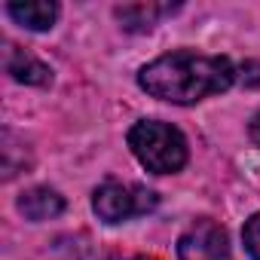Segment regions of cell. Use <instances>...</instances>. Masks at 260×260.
I'll return each instance as SVG.
<instances>
[{
    "label": "cell",
    "mask_w": 260,
    "mask_h": 260,
    "mask_svg": "<svg viewBox=\"0 0 260 260\" xmlns=\"http://www.w3.org/2000/svg\"><path fill=\"white\" fill-rule=\"evenodd\" d=\"M178 260H233L226 230L208 217L196 220L178 239Z\"/></svg>",
    "instance_id": "277c9868"
},
{
    "label": "cell",
    "mask_w": 260,
    "mask_h": 260,
    "mask_svg": "<svg viewBox=\"0 0 260 260\" xmlns=\"http://www.w3.org/2000/svg\"><path fill=\"white\" fill-rule=\"evenodd\" d=\"M156 208V193L141 187V184H119V181H104L92 193V211L104 223H122L128 217H138Z\"/></svg>",
    "instance_id": "3957f363"
},
{
    "label": "cell",
    "mask_w": 260,
    "mask_h": 260,
    "mask_svg": "<svg viewBox=\"0 0 260 260\" xmlns=\"http://www.w3.org/2000/svg\"><path fill=\"white\" fill-rule=\"evenodd\" d=\"M248 138L260 147V107H257V113L251 116V122H248Z\"/></svg>",
    "instance_id": "30bf717a"
},
{
    "label": "cell",
    "mask_w": 260,
    "mask_h": 260,
    "mask_svg": "<svg viewBox=\"0 0 260 260\" xmlns=\"http://www.w3.org/2000/svg\"><path fill=\"white\" fill-rule=\"evenodd\" d=\"M236 64L223 55L178 49L144 64L138 71V86L169 104H196L208 95L226 92L236 83Z\"/></svg>",
    "instance_id": "6da1fadb"
},
{
    "label": "cell",
    "mask_w": 260,
    "mask_h": 260,
    "mask_svg": "<svg viewBox=\"0 0 260 260\" xmlns=\"http://www.w3.org/2000/svg\"><path fill=\"white\" fill-rule=\"evenodd\" d=\"M242 242H245V251L251 254V260H260V211L245 220V226H242Z\"/></svg>",
    "instance_id": "9c48e42d"
},
{
    "label": "cell",
    "mask_w": 260,
    "mask_h": 260,
    "mask_svg": "<svg viewBox=\"0 0 260 260\" xmlns=\"http://www.w3.org/2000/svg\"><path fill=\"white\" fill-rule=\"evenodd\" d=\"M178 7L172 4H125L116 7V19L122 22L125 31H150L162 16H172Z\"/></svg>",
    "instance_id": "ba28073f"
},
{
    "label": "cell",
    "mask_w": 260,
    "mask_h": 260,
    "mask_svg": "<svg viewBox=\"0 0 260 260\" xmlns=\"http://www.w3.org/2000/svg\"><path fill=\"white\" fill-rule=\"evenodd\" d=\"M135 260H156V257H135Z\"/></svg>",
    "instance_id": "8fae6325"
},
{
    "label": "cell",
    "mask_w": 260,
    "mask_h": 260,
    "mask_svg": "<svg viewBox=\"0 0 260 260\" xmlns=\"http://www.w3.org/2000/svg\"><path fill=\"white\" fill-rule=\"evenodd\" d=\"M7 74L16 83H25V86H49L52 83V71L40 58H34L31 52H25L19 46L7 49Z\"/></svg>",
    "instance_id": "8992f818"
},
{
    "label": "cell",
    "mask_w": 260,
    "mask_h": 260,
    "mask_svg": "<svg viewBox=\"0 0 260 260\" xmlns=\"http://www.w3.org/2000/svg\"><path fill=\"white\" fill-rule=\"evenodd\" d=\"M7 13L16 25L28 31H49L58 19V4H52V0H25V4H7Z\"/></svg>",
    "instance_id": "52a82bcc"
},
{
    "label": "cell",
    "mask_w": 260,
    "mask_h": 260,
    "mask_svg": "<svg viewBox=\"0 0 260 260\" xmlns=\"http://www.w3.org/2000/svg\"><path fill=\"white\" fill-rule=\"evenodd\" d=\"M19 211H22L28 220H34V223L52 220V217H58V214L64 211V199H61V193L52 190V187H31V190H25V193L19 196Z\"/></svg>",
    "instance_id": "5b68a950"
},
{
    "label": "cell",
    "mask_w": 260,
    "mask_h": 260,
    "mask_svg": "<svg viewBox=\"0 0 260 260\" xmlns=\"http://www.w3.org/2000/svg\"><path fill=\"white\" fill-rule=\"evenodd\" d=\"M128 147L153 175H175L187 166V138L162 119H141L128 128Z\"/></svg>",
    "instance_id": "7a4b0ae2"
}]
</instances>
